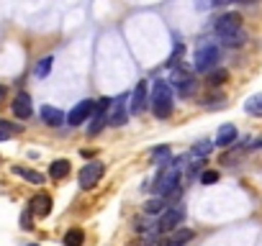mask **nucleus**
<instances>
[{"label": "nucleus", "instance_id": "obj_26", "mask_svg": "<svg viewBox=\"0 0 262 246\" xmlns=\"http://www.w3.org/2000/svg\"><path fill=\"white\" fill-rule=\"evenodd\" d=\"M201 182H203V185H213V182H219V172H216V169L203 172V175H201Z\"/></svg>", "mask_w": 262, "mask_h": 246}, {"label": "nucleus", "instance_id": "obj_3", "mask_svg": "<svg viewBox=\"0 0 262 246\" xmlns=\"http://www.w3.org/2000/svg\"><path fill=\"white\" fill-rule=\"evenodd\" d=\"M149 108L155 113V118H170L175 110V97H172V87L170 82L160 80L152 87V97H149Z\"/></svg>", "mask_w": 262, "mask_h": 246}, {"label": "nucleus", "instance_id": "obj_13", "mask_svg": "<svg viewBox=\"0 0 262 246\" xmlns=\"http://www.w3.org/2000/svg\"><path fill=\"white\" fill-rule=\"evenodd\" d=\"M236 136H239V131H236L234 123H224V126L219 129V134H216V146L226 149V146H231L236 141Z\"/></svg>", "mask_w": 262, "mask_h": 246}, {"label": "nucleus", "instance_id": "obj_16", "mask_svg": "<svg viewBox=\"0 0 262 246\" xmlns=\"http://www.w3.org/2000/svg\"><path fill=\"white\" fill-rule=\"evenodd\" d=\"M11 172H13V175H18V177H24V180H29V182H34V185H44V180H47L41 172L29 169V167H21V164H16Z\"/></svg>", "mask_w": 262, "mask_h": 246}, {"label": "nucleus", "instance_id": "obj_15", "mask_svg": "<svg viewBox=\"0 0 262 246\" xmlns=\"http://www.w3.org/2000/svg\"><path fill=\"white\" fill-rule=\"evenodd\" d=\"M41 120L47 123V126H52V129H57V126H62V123H64V113H62L59 108H52V105H44V108H41Z\"/></svg>", "mask_w": 262, "mask_h": 246}, {"label": "nucleus", "instance_id": "obj_21", "mask_svg": "<svg viewBox=\"0 0 262 246\" xmlns=\"http://www.w3.org/2000/svg\"><path fill=\"white\" fill-rule=\"evenodd\" d=\"M149 157H152L155 164H157V162H160V164H170V162H167V159H170V146H157V149L149 152Z\"/></svg>", "mask_w": 262, "mask_h": 246}, {"label": "nucleus", "instance_id": "obj_8", "mask_svg": "<svg viewBox=\"0 0 262 246\" xmlns=\"http://www.w3.org/2000/svg\"><path fill=\"white\" fill-rule=\"evenodd\" d=\"M103 172H105V167H103L100 162H90V164H85V167L80 169V187H82V190H93V187L100 182Z\"/></svg>", "mask_w": 262, "mask_h": 246}, {"label": "nucleus", "instance_id": "obj_2", "mask_svg": "<svg viewBox=\"0 0 262 246\" xmlns=\"http://www.w3.org/2000/svg\"><path fill=\"white\" fill-rule=\"evenodd\" d=\"M213 31L219 34V39H221L226 46H239V44L244 41V34H242V16H239V13H224L221 18H216Z\"/></svg>", "mask_w": 262, "mask_h": 246}, {"label": "nucleus", "instance_id": "obj_33", "mask_svg": "<svg viewBox=\"0 0 262 246\" xmlns=\"http://www.w3.org/2000/svg\"><path fill=\"white\" fill-rule=\"evenodd\" d=\"M29 246H36V243H29Z\"/></svg>", "mask_w": 262, "mask_h": 246}, {"label": "nucleus", "instance_id": "obj_31", "mask_svg": "<svg viewBox=\"0 0 262 246\" xmlns=\"http://www.w3.org/2000/svg\"><path fill=\"white\" fill-rule=\"evenodd\" d=\"M160 246H178V243H172V241H165V243H160Z\"/></svg>", "mask_w": 262, "mask_h": 246}, {"label": "nucleus", "instance_id": "obj_30", "mask_svg": "<svg viewBox=\"0 0 262 246\" xmlns=\"http://www.w3.org/2000/svg\"><path fill=\"white\" fill-rule=\"evenodd\" d=\"M6 95H8V90H6L3 85H0V103H3V100H6Z\"/></svg>", "mask_w": 262, "mask_h": 246}, {"label": "nucleus", "instance_id": "obj_18", "mask_svg": "<svg viewBox=\"0 0 262 246\" xmlns=\"http://www.w3.org/2000/svg\"><path fill=\"white\" fill-rule=\"evenodd\" d=\"M167 208H170V205H167L165 198H155V200H149V203L144 205V213H147V215H162Z\"/></svg>", "mask_w": 262, "mask_h": 246}, {"label": "nucleus", "instance_id": "obj_6", "mask_svg": "<svg viewBox=\"0 0 262 246\" xmlns=\"http://www.w3.org/2000/svg\"><path fill=\"white\" fill-rule=\"evenodd\" d=\"M183 220H185V208H183V205H170V208L157 218L155 231H157V233H170V231H175Z\"/></svg>", "mask_w": 262, "mask_h": 246}, {"label": "nucleus", "instance_id": "obj_20", "mask_svg": "<svg viewBox=\"0 0 262 246\" xmlns=\"http://www.w3.org/2000/svg\"><path fill=\"white\" fill-rule=\"evenodd\" d=\"M244 110L249 115H262V92L259 95H252L247 103H244Z\"/></svg>", "mask_w": 262, "mask_h": 246}, {"label": "nucleus", "instance_id": "obj_28", "mask_svg": "<svg viewBox=\"0 0 262 246\" xmlns=\"http://www.w3.org/2000/svg\"><path fill=\"white\" fill-rule=\"evenodd\" d=\"M208 6H213V0H198V3H195L198 11H201V8H208Z\"/></svg>", "mask_w": 262, "mask_h": 246}, {"label": "nucleus", "instance_id": "obj_23", "mask_svg": "<svg viewBox=\"0 0 262 246\" xmlns=\"http://www.w3.org/2000/svg\"><path fill=\"white\" fill-rule=\"evenodd\" d=\"M52 62H54V57H44V59H39V64H36L34 75H36V77H47V75H49V69H52Z\"/></svg>", "mask_w": 262, "mask_h": 246}, {"label": "nucleus", "instance_id": "obj_14", "mask_svg": "<svg viewBox=\"0 0 262 246\" xmlns=\"http://www.w3.org/2000/svg\"><path fill=\"white\" fill-rule=\"evenodd\" d=\"M108 123H111V126H123V123H126V97H118L116 103H111Z\"/></svg>", "mask_w": 262, "mask_h": 246}, {"label": "nucleus", "instance_id": "obj_24", "mask_svg": "<svg viewBox=\"0 0 262 246\" xmlns=\"http://www.w3.org/2000/svg\"><path fill=\"white\" fill-rule=\"evenodd\" d=\"M226 80H229V72H226V69H216V72L208 75V85H211V87H219V85H224Z\"/></svg>", "mask_w": 262, "mask_h": 246}, {"label": "nucleus", "instance_id": "obj_7", "mask_svg": "<svg viewBox=\"0 0 262 246\" xmlns=\"http://www.w3.org/2000/svg\"><path fill=\"white\" fill-rule=\"evenodd\" d=\"M111 103H113V100H108V97H100V100L95 103V113H93V120H90V126H88V136H95V134L103 131V126L108 123Z\"/></svg>", "mask_w": 262, "mask_h": 246}, {"label": "nucleus", "instance_id": "obj_9", "mask_svg": "<svg viewBox=\"0 0 262 246\" xmlns=\"http://www.w3.org/2000/svg\"><path fill=\"white\" fill-rule=\"evenodd\" d=\"M93 113H95V100H82V103H77V105L70 110L67 123H70V126H82V123H85Z\"/></svg>", "mask_w": 262, "mask_h": 246}, {"label": "nucleus", "instance_id": "obj_11", "mask_svg": "<svg viewBox=\"0 0 262 246\" xmlns=\"http://www.w3.org/2000/svg\"><path fill=\"white\" fill-rule=\"evenodd\" d=\"M11 108H13V115H16V118H21V120L31 118V113H34V108H31V95H29V92H18L16 100L11 103Z\"/></svg>", "mask_w": 262, "mask_h": 246}, {"label": "nucleus", "instance_id": "obj_25", "mask_svg": "<svg viewBox=\"0 0 262 246\" xmlns=\"http://www.w3.org/2000/svg\"><path fill=\"white\" fill-rule=\"evenodd\" d=\"M211 146H213V144H208V141H201L198 146H193V149H190V157H201V159H203V157L211 152Z\"/></svg>", "mask_w": 262, "mask_h": 246}, {"label": "nucleus", "instance_id": "obj_12", "mask_svg": "<svg viewBox=\"0 0 262 246\" xmlns=\"http://www.w3.org/2000/svg\"><path fill=\"white\" fill-rule=\"evenodd\" d=\"M36 218H47L49 213H52V198L47 195V192H39V195H34L31 198V208H29Z\"/></svg>", "mask_w": 262, "mask_h": 246}, {"label": "nucleus", "instance_id": "obj_19", "mask_svg": "<svg viewBox=\"0 0 262 246\" xmlns=\"http://www.w3.org/2000/svg\"><path fill=\"white\" fill-rule=\"evenodd\" d=\"M85 243V231L82 228H70L64 233V246H82Z\"/></svg>", "mask_w": 262, "mask_h": 246}, {"label": "nucleus", "instance_id": "obj_29", "mask_svg": "<svg viewBox=\"0 0 262 246\" xmlns=\"http://www.w3.org/2000/svg\"><path fill=\"white\" fill-rule=\"evenodd\" d=\"M229 3H236V0H213V6H229Z\"/></svg>", "mask_w": 262, "mask_h": 246}, {"label": "nucleus", "instance_id": "obj_27", "mask_svg": "<svg viewBox=\"0 0 262 246\" xmlns=\"http://www.w3.org/2000/svg\"><path fill=\"white\" fill-rule=\"evenodd\" d=\"M21 226H24V228H26V231H31V228H34V226H31V210H29V213H24V215H21Z\"/></svg>", "mask_w": 262, "mask_h": 246}, {"label": "nucleus", "instance_id": "obj_5", "mask_svg": "<svg viewBox=\"0 0 262 246\" xmlns=\"http://www.w3.org/2000/svg\"><path fill=\"white\" fill-rule=\"evenodd\" d=\"M221 62V52H219V46L216 44H203V46H198V52H195V72H211L216 64Z\"/></svg>", "mask_w": 262, "mask_h": 246}, {"label": "nucleus", "instance_id": "obj_1", "mask_svg": "<svg viewBox=\"0 0 262 246\" xmlns=\"http://www.w3.org/2000/svg\"><path fill=\"white\" fill-rule=\"evenodd\" d=\"M180 180H183V172H180V159H172L170 164H165V169L157 175L155 180V192L157 198H172L180 192Z\"/></svg>", "mask_w": 262, "mask_h": 246}, {"label": "nucleus", "instance_id": "obj_4", "mask_svg": "<svg viewBox=\"0 0 262 246\" xmlns=\"http://www.w3.org/2000/svg\"><path fill=\"white\" fill-rule=\"evenodd\" d=\"M170 87L178 90L180 97H190L195 90H198V80L190 69L180 67V69H172V77H170Z\"/></svg>", "mask_w": 262, "mask_h": 246}, {"label": "nucleus", "instance_id": "obj_32", "mask_svg": "<svg viewBox=\"0 0 262 246\" xmlns=\"http://www.w3.org/2000/svg\"><path fill=\"white\" fill-rule=\"evenodd\" d=\"M8 139V134H3V131H0V141H6Z\"/></svg>", "mask_w": 262, "mask_h": 246}, {"label": "nucleus", "instance_id": "obj_10", "mask_svg": "<svg viewBox=\"0 0 262 246\" xmlns=\"http://www.w3.org/2000/svg\"><path fill=\"white\" fill-rule=\"evenodd\" d=\"M147 105H149V87H147V82H139V85L134 87V95H131L128 110L134 113V115H142Z\"/></svg>", "mask_w": 262, "mask_h": 246}, {"label": "nucleus", "instance_id": "obj_22", "mask_svg": "<svg viewBox=\"0 0 262 246\" xmlns=\"http://www.w3.org/2000/svg\"><path fill=\"white\" fill-rule=\"evenodd\" d=\"M193 236H195V233H193L190 228H180V231H175V236H172L170 241H172V243H178V246H185Z\"/></svg>", "mask_w": 262, "mask_h": 246}, {"label": "nucleus", "instance_id": "obj_17", "mask_svg": "<svg viewBox=\"0 0 262 246\" xmlns=\"http://www.w3.org/2000/svg\"><path fill=\"white\" fill-rule=\"evenodd\" d=\"M70 169H72V167H70L67 159H57V162L49 164V177H52V180H64V177L70 175Z\"/></svg>", "mask_w": 262, "mask_h": 246}]
</instances>
